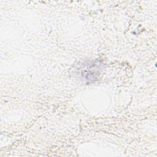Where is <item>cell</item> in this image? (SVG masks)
Masks as SVG:
<instances>
[{"mask_svg": "<svg viewBox=\"0 0 157 157\" xmlns=\"http://www.w3.org/2000/svg\"><path fill=\"white\" fill-rule=\"evenodd\" d=\"M102 64L98 59L83 63L78 69L80 77L85 81L94 82L99 77Z\"/></svg>", "mask_w": 157, "mask_h": 157, "instance_id": "1", "label": "cell"}]
</instances>
